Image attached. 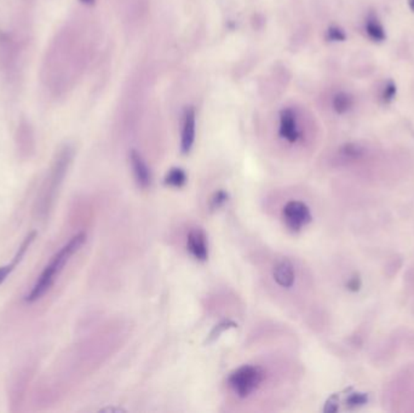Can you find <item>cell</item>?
Returning <instances> with one entry per match:
<instances>
[{
  "instance_id": "obj_1",
  "label": "cell",
  "mask_w": 414,
  "mask_h": 413,
  "mask_svg": "<svg viewBox=\"0 0 414 413\" xmlns=\"http://www.w3.org/2000/svg\"><path fill=\"white\" fill-rule=\"evenodd\" d=\"M85 242H86L85 233H79L77 235H74L66 244L65 247H62L51 258L49 265H46L42 272V274L34 283L31 293H28L27 297H26V301L28 303L37 302L38 299H40L45 293L50 291L51 288L55 283L56 279L59 278V275L63 270L66 265L68 263L69 260L72 258V256L75 255L82 249Z\"/></svg>"
},
{
  "instance_id": "obj_2",
  "label": "cell",
  "mask_w": 414,
  "mask_h": 413,
  "mask_svg": "<svg viewBox=\"0 0 414 413\" xmlns=\"http://www.w3.org/2000/svg\"><path fill=\"white\" fill-rule=\"evenodd\" d=\"M263 378L264 372L261 367L245 365L235 370L230 375L228 382L235 394L244 399L252 394L254 390H257L263 382Z\"/></svg>"
},
{
  "instance_id": "obj_3",
  "label": "cell",
  "mask_w": 414,
  "mask_h": 413,
  "mask_svg": "<svg viewBox=\"0 0 414 413\" xmlns=\"http://www.w3.org/2000/svg\"><path fill=\"white\" fill-rule=\"evenodd\" d=\"M284 219L287 227L293 232H298L312 222V214L304 203L298 200H291L284 208Z\"/></svg>"
},
{
  "instance_id": "obj_4",
  "label": "cell",
  "mask_w": 414,
  "mask_h": 413,
  "mask_svg": "<svg viewBox=\"0 0 414 413\" xmlns=\"http://www.w3.org/2000/svg\"><path fill=\"white\" fill-rule=\"evenodd\" d=\"M197 135V113L193 107L185 108L182 119V134H181V150L188 154L193 148Z\"/></svg>"
},
{
  "instance_id": "obj_5",
  "label": "cell",
  "mask_w": 414,
  "mask_h": 413,
  "mask_svg": "<svg viewBox=\"0 0 414 413\" xmlns=\"http://www.w3.org/2000/svg\"><path fill=\"white\" fill-rule=\"evenodd\" d=\"M279 135L281 139H286L290 143H295L300 137L298 120L293 109L285 108L281 111L280 119H279Z\"/></svg>"
},
{
  "instance_id": "obj_6",
  "label": "cell",
  "mask_w": 414,
  "mask_h": 413,
  "mask_svg": "<svg viewBox=\"0 0 414 413\" xmlns=\"http://www.w3.org/2000/svg\"><path fill=\"white\" fill-rule=\"evenodd\" d=\"M187 247L194 258L198 260H206L208 257V245L206 234L201 228H193L188 234Z\"/></svg>"
},
{
  "instance_id": "obj_7",
  "label": "cell",
  "mask_w": 414,
  "mask_h": 413,
  "mask_svg": "<svg viewBox=\"0 0 414 413\" xmlns=\"http://www.w3.org/2000/svg\"><path fill=\"white\" fill-rule=\"evenodd\" d=\"M130 164L132 167L135 180L137 182L138 186L146 189L152 185V173L148 167L147 163L144 162L142 155L138 153L137 150H131L130 153Z\"/></svg>"
},
{
  "instance_id": "obj_8",
  "label": "cell",
  "mask_w": 414,
  "mask_h": 413,
  "mask_svg": "<svg viewBox=\"0 0 414 413\" xmlns=\"http://www.w3.org/2000/svg\"><path fill=\"white\" fill-rule=\"evenodd\" d=\"M36 237H37V232L29 233L27 237H24V240L21 244V247H19V250L16 252V255H15L13 260L10 263H8V265L0 267V285L4 283L5 280L8 279V276L14 272L15 268L20 265V262L22 260L23 257L26 255V252H27L29 247L32 245V242H34Z\"/></svg>"
},
{
  "instance_id": "obj_9",
  "label": "cell",
  "mask_w": 414,
  "mask_h": 413,
  "mask_svg": "<svg viewBox=\"0 0 414 413\" xmlns=\"http://www.w3.org/2000/svg\"><path fill=\"white\" fill-rule=\"evenodd\" d=\"M273 275H274V280H275L276 283L281 288H290L295 283V270H293V265L289 260H282L277 262L275 267H274Z\"/></svg>"
},
{
  "instance_id": "obj_10",
  "label": "cell",
  "mask_w": 414,
  "mask_h": 413,
  "mask_svg": "<svg viewBox=\"0 0 414 413\" xmlns=\"http://www.w3.org/2000/svg\"><path fill=\"white\" fill-rule=\"evenodd\" d=\"M365 31L367 33L368 38L374 42H382L387 39L384 27L374 14L368 15L365 22Z\"/></svg>"
},
{
  "instance_id": "obj_11",
  "label": "cell",
  "mask_w": 414,
  "mask_h": 413,
  "mask_svg": "<svg viewBox=\"0 0 414 413\" xmlns=\"http://www.w3.org/2000/svg\"><path fill=\"white\" fill-rule=\"evenodd\" d=\"M355 100L349 93L339 91L332 98V108L337 114H345L354 107Z\"/></svg>"
},
{
  "instance_id": "obj_12",
  "label": "cell",
  "mask_w": 414,
  "mask_h": 413,
  "mask_svg": "<svg viewBox=\"0 0 414 413\" xmlns=\"http://www.w3.org/2000/svg\"><path fill=\"white\" fill-rule=\"evenodd\" d=\"M185 182H187V175H185V172L182 169H178V167L171 169L165 177V185L170 187H175V188L183 187L185 185Z\"/></svg>"
},
{
  "instance_id": "obj_13",
  "label": "cell",
  "mask_w": 414,
  "mask_h": 413,
  "mask_svg": "<svg viewBox=\"0 0 414 413\" xmlns=\"http://www.w3.org/2000/svg\"><path fill=\"white\" fill-rule=\"evenodd\" d=\"M231 327H236V324L230 320L223 321V322H221L220 325H217L216 327L212 330L211 334H210V336H208L207 342H208V343H211V342H213V341H216V339L218 338V337H220V336H221V334H223L224 331L229 330V329H231Z\"/></svg>"
},
{
  "instance_id": "obj_14",
  "label": "cell",
  "mask_w": 414,
  "mask_h": 413,
  "mask_svg": "<svg viewBox=\"0 0 414 413\" xmlns=\"http://www.w3.org/2000/svg\"><path fill=\"white\" fill-rule=\"evenodd\" d=\"M341 153L342 155H344L345 158L356 159L360 158L364 154V149L358 144H345L344 147L341 149Z\"/></svg>"
},
{
  "instance_id": "obj_15",
  "label": "cell",
  "mask_w": 414,
  "mask_h": 413,
  "mask_svg": "<svg viewBox=\"0 0 414 413\" xmlns=\"http://www.w3.org/2000/svg\"><path fill=\"white\" fill-rule=\"evenodd\" d=\"M326 38L327 40H330V42H344L346 39V34L341 27L332 26L327 29Z\"/></svg>"
},
{
  "instance_id": "obj_16",
  "label": "cell",
  "mask_w": 414,
  "mask_h": 413,
  "mask_svg": "<svg viewBox=\"0 0 414 413\" xmlns=\"http://www.w3.org/2000/svg\"><path fill=\"white\" fill-rule=\"evenodd\" d=\"M228 201V193L224 191H218L213 194L211 200H210V209L218 210L221 209L223 205Z\"/></svg>"
},
{
  "instance_id": "obj_17",
  "label": "cell",
  "mask_w": 414,
  "mask_h": 413,
  "mask_svg": "<svg viewBox=\"0 0 414 413\" xmlns=\"http://www.w3.org/2000/svg\"><path fill=\"white\" fill-rule=\"evenodd\" d=\"M396 93H397V88H396L395 83L392 81V80H389L388 81L387 85L384 86L382 91V101L383 102L388 104V103H390L391 101H394V98H395Z\"/></svg>"
},
{
  "instance_id": "obj_18",
  "label": "cell",
  "mask_w": 414,
  "mask_h": 413,
  "mask_svg": "<svg viewBox=\"0 0 414 413\" xmlns=\"http://www.w3.org/2000/svg\"><path fill=\"white\" fill-rule=\"evenodd\" d=\"M367 403V396L362 394V393H354V394L350 395L348 400H346V404L351 406V407H358V406H362V405Z\"/></svg>"
},
{
  "instance_id": "obj_19",
  "label": "cell",
  "mask_w": 414,
  "mask_h": 413,
  "mask_svg": "<svg viewBox=\"0 0 414 413\" xmlns=\"http://www.w3.org/2000/svg\"><path fill=\"white\" fill-rule=\"evenodd\" d=\"M338 409V401H337V396H332L330 400L327 401L326 407L325 411L326 412H335Z\"/></svg>"
},
{
  "instance_id": "obj_20",
  "label": "cell",
  "mask_w": 414,
  "mask_h": 413,
  "mask_svg": "<svg viewBox=\"0 0 414 413\" xmlns=\"http://www.w3.org/2000/svg\"><path fill=\"white\" fill-rule=\"evenodd\" d=\"M360 285H361V283H360V279L353 278L351 280H350L349 283H348V288H349V290H353V291H358V290H359Z\"/></svg>"
},
{
  "instance_id": "obj_21",
  "label": "cell",
  "mask_w": 414,
  "mask_h": 413,
  "mask_svg": "<svg viewBox=\"0 0 414 413\" xmlns=\"http://www.w3.org/2000/svg\"><path fill=\"white\" fill-rule=\"evenodd\" d=\"M83 4L85 5H93L95 4V0H80Z\"/></svg>"
},
{
  "instance_id": "obj_22",
  "label": "cell",
  "mask_w": 414,
  "mask_h": 413,
  "mask_svg": "<svg viewBox=\"0 0 414 413\" xmlns=\"http://www.w3.org/2000/svg\"><path fill=\"white\" fill-rule=\"evenodd\" d=\"M408 6H410L411 11L414 13V0H408Z\"/></svg>"
}]
</instances>
